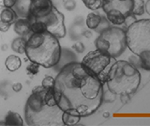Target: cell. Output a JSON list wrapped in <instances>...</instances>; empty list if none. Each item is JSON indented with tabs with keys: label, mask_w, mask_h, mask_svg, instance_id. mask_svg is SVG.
<instances>
[{
	"label": "cell",
	"mask_w": 150,
	"mask_h": 126,
	"mask_svg": "<svg viewBox=\"0 0 150 126\" xmlns=\"http://www.w3.org/2000/svg\"><path fill=\"white\" fill-rule=\"evenodd\" d=\"M17 20V13L12 8L0 7V21L12 26Z\"/></svg>",
	"instance_id": "7c38bea8"
},
{
	"label": "cell",
	"mask_w": 150,
	"mask_h": 126,
	"mask_svg": "<svg viewBox=\"0 0 150 126\" xmlns=\"http://www.w3.org/2000/svg\"><path fill=\"white\" fill-rule=\"evenodd\" d=\"M29 1H32V0H29Z\"/></svg>",
	"instance_id": "f546056e"
},
{
	"label": "cell",
	"mask_w": 150,
	"mask_h": 126,
	"mask_svg": "<svg viewBox=\"0 0 150 126\" xmlns=\"http://www.w3.org/2000/svg\"><path fill=\"white\" fill-rule=\"evenodd\" d=\"M96 49L104 51L112 58H118L127 48L126 32L116 26L104 29L95 40Z\"/></svg>",
	"instance_id": "8992f818"
},
{
	"label": "cell",
	"mask_w": 150,
	"mask_h": 126,
	"mask_svg": "<svg viewBox=\"0 0 150 126\" xmlns=\"http://www.w3.org/2000/svg\"><path fill=\"white\" fill-rule=\"evenodd\" d=\"M22 88H23V85L20 82H17V83L13 84V85H12V90H13V91H15V92H20L22 90Z\"/></svg>",
	"instance_id": "4316f807"
},
{
	"label": "cell",
	"mask_w": 150,
	"mask_h": 126,
	"mask_svg": "<svg viewBox=\"0 0 150 126\" xmlns=\"http://www.w3.org/2000/svg\"><path fill=\"white\" fill-rule=\"evenodd\" d=\"M25 44H26V39L23 37H20L16 38L12 41L11 43V49L16 53L20 54H25Z\"/></svg>",
	"instance_id": "e0dca14e"
},
{
	"label": "cell",
	"mask_w": 150,
	"mask_h": 126,
	"mask_svg": "<svg viewBox=\"0 0 150 126\" xmlns=\"http://www.w3.org/2000/svg\"><path fill=\"white\" fill-rule=\"evenodd\" d=\"M0 125H5V122H4V121H0Z\"/></svg>",
	"instance_id": "f1b7e54d"
},
{
	"label": "cell",
	"mask_w": 150,
	"mask_h": 126,
	"mask_svg": "<svg viewBox=\"0 0 150 126\" xmlns=\"http://www.w3.org/2000/svg\"><path fill=\"white\" fill-rule=\"evenodd\" d=\"M115 61V58L111 57L108 53L95 49L84 56L81 63L88 72L96 75L104 85L107 79L108 72Z\"/></svg>",
	"instance_id": "52a82bcc"
},
{
	"label": "cell",
	"mask_w": 150,
	"mask_h": 126,
	"mask_svg": "<svg viewBox=\"0 0 150 126\" xmlns=\"http://www.w3.org/2000/svg\"><path fill=\"white\" fill-rule=\"evenodd\" d=\"M144 0H133L132 10H131V14L133 15H142L144 12Z\"/></svg>",
	"instance_id": "d6986e66"
},
{
	"label": "cell",
	"mask_w": 150,
	"mask_h": 126,
	"mask_svg": "<svg viewBox=\"0 0 150 126\" xmlns=\"http://www.w3.org/2000/svg\"><path fill=\"white\" fill-rule=\"evenodd\" d=\"M144 9H145V11L150 15V0H147L146 3L144 4Z\"/></svg>",
	"instance_id": "83f0119b"
},
{
	"label": "cell",
	"mask_w": 150,
	"mask_h": 126,
	"mask_svg": "<svg viewBox=\"0 0 150 126\" xmlns=\"http://www.w3.org/2000/svg\"><path fill=\"white\" fill-rule=\"evenodd\" d=\"M5 125L8 126H23V120L20 114L16 113L13 111H8V114L5 118Z\"/></svg>",
	"instance_id": "5bb4252c"
},
{
	"label": "cell",
	"mask_w": 150,
	"mask_h": 126,
	"mask_svg": "<svg viewBox=\"0 0 150 126\" xmlns=\"http://www.w3.org/2000/svg\"><path fill=\"white\" fill-rule=\"evenodd\" d=\"M25 54L29 61L45 69L53 68L61 58L59 40L47 31L32 33L26 39Z\"/></svg>",
	"instance_id": "3957f363"
},
{
	"label": "cell",
	"mask_w": 150,
	"mask_h": 126,
	"mask_svg": "<svg viewBox=\"0 0 150 126\" xmlns=\"http://www.w3.org/2000/svg\"><path fill=\"white\" fill-rule=\"evenodd\" d=\"M133 0H102V10L107 20L115 26H121L131 14Z\"/></svg>",
	"instance_id": "ba28073f"
},
{
	"label": "cell",
	"mask_w": 150,
	"mask_h": 126,
	"mask_svg": "<svg viewBox=\"0 0 150 126\" xmlns=\"http://www.w3.org/2000/svg\"><path fill=\"white\" fill-rule=\"evenodd\" d=\"M63 112L57 105L54 88H45L42 86L33 88L31 95L25 104V120L32 126L63 125Z\"/></svg>",
	"instance_id": "7a4b0ae2"
},
{
	"label": "cell",
	"mask_w": 150,
	"mask_h": 126,
	"mask_svg": "<svg viewBox=\"0 0 150 126\" xmlns=\"http://www.w3.org/2000/svg\"><path fill=\"white\" fill-rule=\"evenodd\" d=\"M18 0H3V5L6 8H13L17 4Z\"/></svg>",
	"instance_id": "cb8c5ba5"
},
{
	"label": "cell",
	"mask_w": 150,
	"mask_h": 126,
	"mask_svg": "<svg viewBox=\"0 0 150 126\" xmlns=\"http://www.w3.org/2000/svg\"><path fill=\"white\" fill-rule=\"evenodd\" d=\"M125 32L127 47L134 55L150 50V19L136 20Z\"/></svg>",
	"instance_id": "5b68a950"
},
{
	"label": "cell",
	"mask_w": 150,
	"mask_h": 126,
	"mask_svg": "<svg viewBox=\"0 0 150 126\" xmlns=\"http://www.w3.org/2000/svg\"><path fill=\"white\" fill-rule=\"evenodd\" d=\"M54 5L51 0H32L28 6L26 17L40 19L46 16L52 11Z\"/></svg>",
	"instance_id": "30bf717a"
},
{
	"label": "cell",
	"mask_w": 150,
	"mask_h": 126,
	"mask_svg": "<svg viewBox=\"0 0 150 126\" xmlns=\"http://www.w3.org/2000/svg\"><path fill=\"white\" fill-rule=\"evenodd\" d=\"M5 66L9 72H16L22 66V60L16 55H9L5 60Z\"/></svg>",
	"instance_id": "4fadbf2b"
},
{
	"label": "cell",
	"mask_w": 150,
	"mask_h": 126,
	"mask_svg": "<svg viewBox=\"0 0 150 126\" xmlns=\"http://www.w3.org/2000/svg\"><path fill=\"white\" fill-rule=\"evenodd\" d=\"M103 84L81 62H70L54 78V92L64 112L88 117L100 108L103 101Z\"/></svg>",
	"instance_id": "6da1fadb"
},
{
	"label": "cell",
	"mask_w": 150,
	"mask_h": 126,
	"mask_svg": "<svg viewBox=\"0 0 150 126\" xmlns=\"http://www.w3.org/2000/svg\"><path fill=\"white\" fill-rule=\"evenodd\" d=\"M11 25L0 21V32H7L9 28H11Z\"/></svg>",
	"instance_id": "484cf974"
},
{
	"label": "cell",
	"mask_w": 150,
	"mask_h": 126,
	"mask_svg": "<svg viewBox=\"0 0 150 126\" xmlns=\"http://www.w3.org/2000/svg\"><path fill=\"white\" fill-rule=\"evenodd\" d=\"M13 29L18 36L23 37L25 39H27L32 34L30 30V24L29 21L27 20V18L17 19L13 24Z\"/></svg>",
	"instance_id": "8fae6325"
},
{
	"label": "cell",
	"mask_w": 150,
	"mask_h": 126,
	"mask_svg": "<svg viewBox=\"0 0 150 126\" xmlns=\"http://www.w3.org/2000/svg\"><path fill=\"white\" fill-rule=\"evenodd\" d=\"M40 66L39 64L30 61V63L28 64L26 67V72H27V73L31 74V75H36V74H38L40 72Z\"/></svg>",
	"instance_id": "44dd1931"
},
{
	"label": "cell",
	"mask_w": 150,
	"mask_h": 126,
	"mask_svg": "<svg viewBox=\"0 0 150 126\" xmlns=\"http://www.w3.org/2000/svg\"><path fill=\"white\" fill-rule=\"evenodd\" d=\"M87 9L91 11H97L102 7V0H82Z\"/></svg>",
	"instance_id": "ffe728a7"
},
{
	"label": "cell",
	"mask_w": 150,
	"mask_h": 126,
	"mask_svg": "<svg viewBox=\"0 0 150 126\" xmlns=\"http://www.w3.org/2000/svg\"><path fill=\"white\" fill-rule=\"evenodd\" d=\"M73 48L77 53H83L84 51V46L82 43H76L74 44Z\"/></svg>",
	"instance_id": "d4e9b609"
},
{
	"label": "cell",
	"mask_w": 150,
	"mask_h": 126,
	"mask_svg": "<svg viewBox=\"0 0 150 126\" xmlns=\"http://www.w3.org/2000/svg\"><path fill=\"white\" fill-rule=\"evenodd\" d=\"M41 86L45 88H52L54 86V78L53 76L47 75L41 81Z\"/></svg>",
	"instance_id": "7402d4cb"
},
{
	"label": "cell",
	"mask_w": 150,
	"mask_h": 126,
	"mask_svg": "<svg viewBox=\"0 0 150 126\" xmlns=\"http://www.w3.org/2000/svg\"><path fill=\"white\" fill-rule=\"evenodd\" d=\"M39 20L43 23L45 30L58 40L66 36L67 31L65 26V16L54 6L48 14Z\"/></svg>",
	"instance_id": "9c48e42d"
},
{
	"label": "cell",
	"mask_w": 150,
	"mask_h": 126,
	"mask_svg": "<svg viewBox=\"0 0 150 126\" xmlns=\"http://www.w3.org/2000/svg\"><path fill=\"white\" fill-rule=\"evenodd\" d=\"M75 6H76V3H75L73 0H67V1L64 3V7L66 10H68V11L74 10Z\"/></svg>",
	"instance_id": "603a6c76"
},
{
	"label": "cell",
	"mask_w": 150,
	"mask_h": 126,
	"mask_svg": "<svg viewBox=\"0 0 150 126\" xmlns=\"http://www.w3.org/2000/svg\"><path fill=\"white\" fill-rule=\"evenodd\" d=\"M140 66L145 71H150V50L143 51L139 56Z\"/></svg>",
	"instance_id": "ac0fdd59"
},
{
	"label": "cell",
	"mask_w": 150,
	"mask_h": 126,
	"mask_svg": "<svg viewBox=\"0 0 150 126\" xmlns=\"http://www.w3.org/2000/svg\"><path fill=\"white\" fill-rule=\"evenodd\" d=\"M100 23H101V16L100 14H98V13H95V12L89 13L86 17V26L90 30L97 29L98 27V26L100 25Z\"/></svg>",
	"instance_id": "9a60e30c"
},
{
	"label": "cell",
	"mask_w": 150,
	"mask_h": 126,
	"mask_svg": "<svg viewBox=\"0 0 150 126\" xmlns=\"http://www.w3.org/2000/svg\"><path fill=\"white\" fill-rule=\"evenodd\" d=\"M140 83V72L126 60H116L112 65L105 82L108 90L115 95L133 94L138 90Z\"/></svg>",
	"instance_id": "277c9868"
},
{
	"label": "cell",
	"mask_w": 150,
	"mask_h": 126,
	"mask_svg": "<svg viewBox=\"0 0 150 126\" xmlns=\"http://www.w3.org/2000/svg\"><path fill=\"white\" fill-rule=\"evenodd\" d=\"M81 119H82L81 116L69 113V112H63L62 117H61L63 125H67V126H72L78 124Z\"/></svg>",
	"instance_id": "2e32d148"
}]
</instances>
